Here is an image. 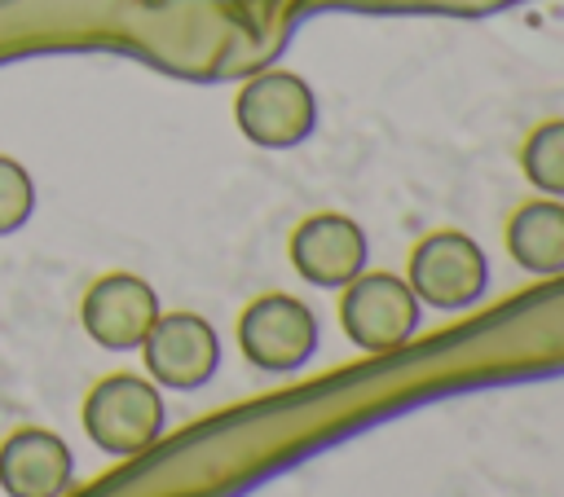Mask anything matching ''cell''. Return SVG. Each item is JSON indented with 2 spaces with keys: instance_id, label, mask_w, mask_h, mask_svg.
Returning <instances> with one entry per match:
<instances>
[{
  "instance_id": "cell-1",
  "label": "cell",
  "mask_w": 564,
  "mask_h": 497,
  "mask_svg": "<svg viewBox=\"0 0 564 497\" xmlns=\"http://www.w3.org/2000/svg\"><path fill=\"white\" fill-rule=\"evenodd\" d=\"M163 427H167V409L154 378L110 374L84 400V431L110 457L145 453L163 435Z\"/></svg>"
},
{
  "instance_id": "cell-2",
  "label": "cell",
  "mask_w": 564,
  "mask_h": 497,
  "mask_svg": "<svg viewBox=\"0 0 564 497\" xmlns=\"http://www.w3.org/2000/svg\"><path fill=\"white\" fill-rule=\"evenodd\" d=\"M322 343L317 312L295 295H260L238 317V347L264 374H295L313 361Z\"/></svg>"
},
{
  "instance_id": "cell-3",
  "label": "cell",
  "mask_w": 564,
  "mask_h": 497,
  "mask_svg": "<svg viewBox=\"0 0 564 497\" xmlns=\"http://www.w3.org/2000/svg\"><path fill=\"white\" fill-rule=\"evenodd\" d=\"M238 132L260 150H291L317 128V97L295 70H260L234 97Z\"/></svg>"
},
{
  "instance_id": "cell-4",
  "label": "cell",
  "mask_w": 564,
  "mask_h": 497,
  "mask_svg": "<svg viewBox=\"0 0 564 497\" xmlns=\"http://www.w3.org/2000/svg\"><path fill=\"white\" fill-rule=\"evenodd\" d=\"M405 281L419 295V303L436 312H463L489 290V259L476 238L458 229H441L410 251Z\"/></svg>"
},
{
  "instance_id": "cell-5",
  "label": "cell",
  "mask_w": 564,
  "mask_h": 497,
  "mask_svg": "<svg viewBox=\"0 0 564 497\" xmlns=\"http://www.w3.org/2000/svg\"><path fill=\"white\" fill-rule=\"evenodd\" d=\"M339 321L361 352H397L414 339L423 321V303L410 290V281L397 273H357L344 286Z\"/></svg>"
},
{
  "instance_id": "cell-6",
  "label": "cell",
  "mask_w": 564,
  "mask_h": 497,
  "mask_svg": "<svg viewBox=\"0 0 564 497\" xmlns=\"http://www.w3.org/2000/svg\"><path fill=\"white\" fill-rule=\"evenodd\" d=\"M141 356L159 387L194 391L220 369V334L198 312H159L141 339Z\"/></svg>"
},
{
  "instance_id": "cell-7",
  "label": "cell",
  "mask_w": 564,
  "mask_h": 497,
  "mask_svg": "<svg viewBox=\"0 0 564 497\" xmlns=\"http://www.w3.org/2000/svg\"><path fill=\"white\" fill-rule=\"evenodd\" d=\"M79 321H84L88 339L101 343L106 352L141 347V339L159 321V295L137 273H106L88 286V295L79 303Z\"/></svg>"
},
{
  "instance_id": "cell-8",
  "label": "cell",
  "mask_w": 564,
  "mask_h": 497,
  "mask_svg": "<svg viewBox=\"0 0 564 497\" xmlns=\"http://www.w3.org/2000/svg\"><path fill=\"white\" fill-rule=\"evenodd\" d=\"M366 255H370L366 229L339 211H317V216L300 220L291 233L295 273L326 290H344L357 273H366Z\"/></svg>"
},
{
  "instance_id": "cell-9",
  "label": "cell",
  "mask_w": 564,
  "mask_h": 497,
  "mask_svg": "<svg viewBox=\"0 0 564 497\" xmlns=\"http://www.w3.org/2000/svg\"><path fill=\"white\" fill-rule=\"evenodd\" d=\"M75 479V457L62 435L44 427H22L0 444V488L9 497H66Z\"/></svg>"
},
{
  "instance_id": "cell-10",
  "label": "cell",
  "mask_w": 564,
  "mask_h": 497,
  "mask_svg": "<svg viewBox=\"0 0 564 497\" xmlns=\"http://www.w3.org/2000/svg\"><path fill=\"white\" fill-rule=\"evenodd\" d=\"M507 251L524 273L555 277L564 273V202L533 198L507 220Z\"/></svg>"
},
{
  "instance_id": "cell-11",
  "label": "cell",
  "mask_w": 564,
  "mask_h": 497,
  "mask_svg": "<svg viewBox=\"0 0 564 497\" xmlns=\"http://www.w3.org/2000/svg\"><path fill=\"white\" fill-rule=\"evenodd\" d=\"M520 167L533 189L546 198H564V119L538 123L520 150Z\"/></svg>"
},
{
  "instance_id": "cell-12",
  "label": "cell",
  "mask_w": 564,
  "mask_h": 497,
  "mask_svg": "<svg viewBox=\"0 0 564 497\" xmlns=\"http://www.w3.org/2000/svg\"><path fill=\"white\" fill-rule=\"evenodd\" d=\"M31 211H35V180H31V172L18 158L0 154V238L18 233L31 220Z\"/></svg>"
}]
</instances>
